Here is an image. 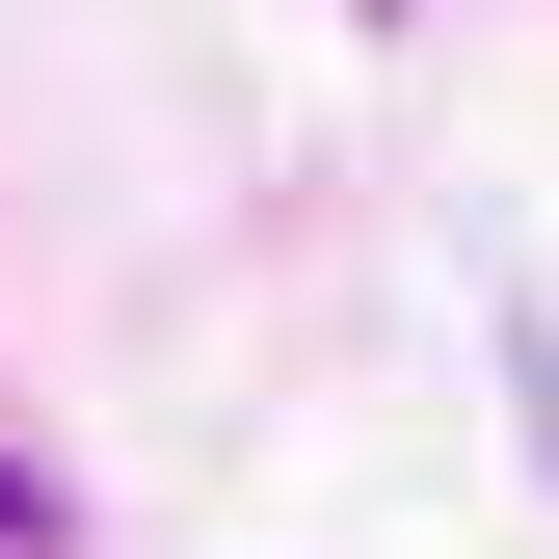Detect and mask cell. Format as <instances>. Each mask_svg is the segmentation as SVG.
I'll list each match as a JSON object with an SVG mask.
<instances>
[{"instance_id":"6da1fadb","label":"cell","mask_w":559,"mask_h":559,"mask_svg":"<svg viewBox=\"0 0 559 559\" xmlns=\"http://www.w3.org/2000/svg\"><path fill=\"white\" fill-rule=\"evenodd\" d=\"M0 559H53V479H27V453H0Z\"/></svg>"},{"instance_id":"7a4b0ae2","label":"cell","mask_w":559,"mask_h":559,"mask_svg":"<svg viewBox=\"0 0 559 559\" xmlns=\"http://www.w3.org/2000/svg\"><path fill=\"white\" fill-rule=\"evenodd\" d=\"M533 453H559V346H533Z\"/></svg>"}]
</instances>
